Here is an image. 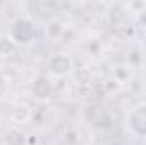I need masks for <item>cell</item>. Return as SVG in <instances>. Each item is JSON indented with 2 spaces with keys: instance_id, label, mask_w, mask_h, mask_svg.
<instances>
[{
  "instance_id": "6da1fadb",
  "label": "cell",
  "mask_w": 146,
  "mask_h": 145,
  "mask_svg": "<svg viewBox=\"0 0 146 145\" xmlns=\"http://www.w3.org/2000/svg\"><path fill=\"white\" fill-rule=\"evenodd\" d=\"M10 38L15 41L17 46H29L36 41V28L33 19L29 17H17L10 26Z\"/></svg>"
},
{
  "instance_id": "7a4b0ae2",
  "label": "cell",
  "mask_w": 146,
  "mask_h": 145,
  "mask_svg": "<svg viewBox=\"0 0 146 145\" xmlns=\"http://www.w3.org/2000/svg\"><path fill=\"white\" fill-rule=\"evenodd\" d=\"M126 126L131 135L146 138V103H139L127 113Z\"/></svg>"
},
{
  "instance_id": "3957f363",
  "label": "cell",
  "mask_w": 146,
  "mask_h": 145,
  "mask_svg": "<svg viewBox=\"0 0 146 145\" xmlns=\"http://www.w3.org/2000/svg\"><path fill=\"white\" fill-rule=\"evenodd\" d=\"M48 68L54 77H66L75 70L73 58L66 53H54L48 60Z\"/></svg>"
},
{
  "instance_id": "277c9868",
  "label": "cell",
  "mask_w": 146,
  "mask_h": 145,
  "mask_svg": "<svg viewBox=\"0 0 146 145\" xmlns=\"http://www.w3.org/2000/svg\"><path fill=\"white\" fill-rule=\"evenodd\" d=\"M53 91H54V87H53V82H51L49 77H46V75H37L36 79L33 80L31 94H33V97H34L36 101H39V103L48 101V99L53 96Z\"/></svg>"
},
{
  "instance_id": "5b68a950",
  "label": "cell",
  "mask_w": 146,
  "mask_h": 145,
  "mask_svg": "<svg viewBox=\"0 0 146 145\" xmlns=\"http://www.w3.org/2000/svg\"><path fill=\"white\" fill-rule=\"evenodd\" d=\"M33 111L29 106H26V104H17L15 108L12 109V113H10V119L14 121V123H17V125H26V123H29L31 119H33Z\"/></svg>"
},
{
  "instance_id": "8992f818",
  "label": "cell",
  "mask_w": 146,
  "mask_h": 145,
  "mask_svg": "<svg viewBox=\"0 0 146 145\" xmlns=\"http://www.w3.org/2000/svg\"><path fill=\"white\" fill-rule=\"evenodd\" d=\"M2 145H27V137L24 132H21L17 128H10L3 133Z\"/></svg>"
},
{
  "instance_id": "52a82bcc",
  "label": "cell",
  "mask_w": 146,
  "mask_h": 145,
  "mask_svg": "<svg viewBox=\"0 0 146 145\" xmlns=\"http://www.w3.org/2000/svg\"><path fill=\"white\" fill-rule=\"evenodd\" d=\"M65 34V24L60 19H51L46 24V38L51 41H56Z\"/></svg>"
},
{
  "instance_id": "ba28073f",
  "label": "cell",
  "mask_w": 146,
  "mask_h": 145,
  "mask_svg": "<svg viewBox=\"0 0 146 145\" xmlns=\"http://www.w3.org/2000/svg\"><path fill=\"white\" fill-rule=\"evenodd\" d=\"M15 41L10 38V34H2L0 36V56H10L17 51Z\"/></svg>"
},
{
  "instance_id": "9c48e42d",
  "label": "cell",
  "mask_w": 146,
  "mask_h": 145,
  "mask_svg": "<svg viewBox=\"0 0 146 145\" xmlns=\"http://www.w3.org/2000/svg\"><path fill=\"white\" fill-rule=\"evenodd\" d=\"M73 80L76 85H88L92 82V73L87 68H75L73 70Z\"/></svg>"
},
{
  "instance_id": "30bf717a",
  "label": "cell",
  "mask_w": 146,
  "mask_h": 145,
  "mask_svg": "<svg viewBox=\"0 0 146 145\" xmlns=\"http://www.w3.org/2000/svg\"><path fill=\"white\" fill-rule=\"evenodd\" d=\"M7 85H9V77L5 75V72L0 70V91L7 89Z\"/></svg>"
}]
</instances>
